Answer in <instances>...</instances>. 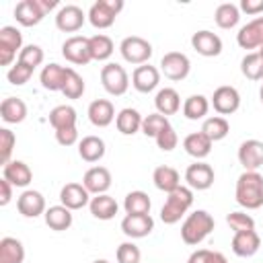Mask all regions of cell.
Returning <instances> with one entry per match:
<instances>
[{
	"mask_svg": "<svg viewBox=\"0 0 263 263\" xmlns=\"http://www.w3.org/2000/svg\"><path fill=\"white\" fill-rule=\"evenodd\" d=\"M236 203L245 210H259L263 205V177L257 171H245L236 179Z\"/></svg>",
	"mask_w": 263,
	"mask_h": 263,
	"instance_id": "1",
	"label": "cell"
},
{
	"mask_svg": "<svg viewBox=\"0 0 263 263\" xmlns=\"http://www.w3.org/2000/svg\"><path fill=\"white\" fill-rule=\"evenodd\" d=\"M212 230H214L212 214H208L205 210H195L185 218V222L181 226V238L185 245L195 247V245L203 242Z\"/></svg>",
	"mask_w": 263,
	"mask_h": 263,
	"instance_id": "2",
	"label": "cell"
},
{
	"mask_svg": "<svg viewBox=\"0 0 263 263\" xmlns=\"http://www.w3.org/2000/svg\"><path fill=\"white\" fill-rule=\"evenodd\" d=\"M193 205V189L191 187H177L175 191L166 193V201L160 208V220L164 224H177Z\"/></svg>",
	"mask_w": 263,
	"mask_h": 263,
	"instance_id": "3",
	"label": "cell"
},
{
	"mask_svg": "<svg viewBox=\"0 0 263 263\" xmlns=\"http://www.w3.org/2000/svg\"><path fill=\"white\" fill-rule=\"evenodd\" d=\"M121 10H123V0H97L90 4L86 16L95 29H109Z\"/></svg>",
	"mask_w": 263,
	"mask_h": 263,
	"instance_id": "4",
	"label": "cell"
},
{
	"mask_svg": "<svg viewBox=\"0 0 263 263\" xmlns=\"http://www.w3.org/2000/svg\"><path fill=\"white\" fill-rule=\"evenodd\" d=\"M152 51L154 49H152L150 41H146L144 37H138V35H129L119 43V53L127 64H136V66L148 64V60L152 58Z\"/></svg>",
	"mask_w": 263,
	"mask_h": 263,
	"instance_id": "5",
	"label": "cell"
},
{
	"mask_svg": "<svg viewBox=\"0 0 263 263\" xmlns=\"http://www.w3.org/2000/svg\"><path fill=\"white\" fill-rule=\"evenodd\" d=\"M101 84L109 95L121 97L129 88V76H127L123 66H119L115 62H109L101 68Z\"/></svg>",
	"mask_w": 263,
	"mask_h": 263,
	"instance_id": "6",
	"label": "cell"
},
{
	"mask_svg": "<svg viewBox=\"0 0 263 263\" xmlns=\"http://www.w3.org/2000/svg\"><path fill=\"white\" fill-rule=\"evenodd\" d=\"M23 49V35L16 27L6 25L0 29V64L10 66L12 60L16 58V51L21 53Z\"/></svg>",
	"mask_w": 263,
	"mask_h": 263,
	"instance_id": "7",
	"label": "cell"
},
{
	"mask_svg": "<svg viewBox=\"0 0 263 263\" xmlns=\"http://www.w3.org/2000/svg\"><path fill=\"white\" fill-rule=\"evenodd\" d=\"M62 55H64L70 64H76V66L88 64V62L92 60L88 37H84V35H72V37H68V39L62 43Z\"/></svg>",
	"mask_w": 263,
	"mask_h": 263,
	"instance_id": "8",
	"label": "cell"
},
{
	"mask_svg": "<svg viewBox=\"0 0 263 263\" xmlns=\"http://www.w3.org/2000/svg\"><path fill=\"white\" fill-rule=\"evenodd\" d=\"M189 70H191V62L185 53L181 51H168L162 55L160 60V72L168 78V80H185L189 76Z\"/></svg>",
	"mask_w": 263,
	"mask_h": 263,
	"instance_id": "9",
	"label": "cell"
},
{
	"mask_svg": "<svg viewBox=\"0 0 263 263\" xmlns=\"http://www.w3.org/2000/svg\"><path fill=\"white\" fill-rule=\"evenodd\" d=\"M47 10L41 0H21L14 6V18L23 27H35L45 18Z\"/></svg>",
	"mask_w": 263,
	"mask_h": 263,
	"instance_id": "10",
	"label": "cell"
},
{
	"mask_svg": "<svg viewBox=\"0 0 263 263\" xmlns=\"http://www.w3.org/2000/svg\"><path fill=\"white\" fill-rule=\"evenodd\" d=\"M214 179H216L214 168H212L208 162H203V160H195V162L189 164L187 171H185V181H187V185H189L191 189H197V191L210 189V187L214 185Z\"/></svg>",
	"mask_w": 263,
	"mask_h": 263,
	"instance_id": "11",
	"label": "cell"
},
{
	"mask_svg": "<svg viewBox=\"0 0 263 263\" xmlns=\"http://www.w3.org/2000/svg\"><path fill=\"white\" fill-rule=\"evenodd\" d=\"M210 105H212L220 115H232V113L238 111V107H240V95H238V90H236L234 86L224 84V86H218V88L214 90Z\"/></svg>",
	"mask_w": 263,
	"mask_h": 263,
	"instance_id": "12",
	"label": "cell"
},
{
	"mask_svg": "<svg viewBox=\"0 0 263 263\" xmlns=\"http://www.w3.org/2000/svg\"><path fill=\"white\" fill-rule=\"evenodd\" d=\"M84 21H86V14L76 4H66L55 14V27L60 31H64V33H76V31H80L82 25H84Z\"/></svg>",
	"mask_w": 263,
	"mask_h": 263,
	"instance_id": "13",
	"label": "cell"
},
{
	"mask_svg": "<svg viewBox=\"0 0 263 263\" xmlns=\"http://www.w3.org/2000/svg\"><path fill=\"white\" fill-rule=\"evenodd\" d=\"M238 162L245 171H257L263 166V142L261 140H245L238 146Z\"/></svg>",
	"mask_w": 263,
	"mask_h": 263,
	"instance_id": "14",
	"label": "cell"
},
{
	"mask_svg": "<svg viewBox=\"0 0 263 263\" xmlns=\"http://www.w3.org/2000/svg\"><path fill=\"white\" fill-rule=\"evenodd\" d=\"M236 43L242 49H259L263 45V16H257L242 25L236 33Z\"/></svg>",
	"mask_w": 263,
	"mask_h": 263,
	"instance_id": "15",
	"label": "cell"
},
{
	"mask_svg": "<svg viewBox=\"0 0 263 263\" xmlns=\"http://www.w3.org/2000/svg\"><path fill=\"white\" fill-rule=\"evenodd\" d=\"M191 47H193L199 55H203V58H216V55L222 53V39H220L216 33H212V31H208V29H201V31L193 33V37H191Z\"/></svg>",
	"mask_w": 263,
	"mask_h": 263,
	"instance_id": "16",
	"label": "cell"
},
{
	"mask_svg": "<svg viewBox=\"0 0 263 263\" xmlns=\"http://www.w3.org/2000/svg\"><path fill=\"white\" fill-rule=\"evenodd\" d=\"M60 201L62 205H66L68 210H82L84 205L90 203V193L86 191V187L82 183H66L60 189Z\"/></svg>",
	"mask_w": 263,
	"mask_h": 263,
	"instance_id": "17",
	"label": "cell"
},
{
	"mask_svg": "<svg viewBox=\"0 0 263 263\" xmlns=\"http://www.w3.org/2000/svg\"><path fill=\"white\" fill-rule=\"evenodd\" d=\"M16 210L25 218H37L45 214V197L35 189H25L16 199Z\"/></svg>",
	"mask_w": 263,
	"mask_h": 263,
	"instance_id": "18",
	"label": "cell"
},
{
	"mask_svg": "<svg viewBox=\"0 0 263 263\" xmlns=\"http://www.w3.org/2000/svg\"><path fill=\"white\" fill-rule=\"evenodd\" d=\"M111 173L107 166H90L84 177H82V185L86 187V191L90 195H101L107 193V189L111 187Z\"/></svg>",
	"mask_w": 263,
	"mask_h": 263,
	"instance_id": "19",
	"label": "cell"
},
{
	"mask_svg": "<svg viewBox=\"0 0 263 263\" xmlns=\"http://www.w3.org/2000/svg\"><path fill=\"white\" fill-rule=\"evenodd\" d=\"M160 82V70L150 66V64H142L134 70L132 74V86L138 90V92H152Z\"/></svg>",
	"mask_w": 263,
	"mask_h": 263,
	"instance_id": "20",
	"label": "cell"
},
{
	"mask_svg": "<svg viewBox=\"0 0 263 263\" xmlns=\"http://www.w3.org/2000/svg\"><path fill=\"white\" fill-rule=\"evenodd\" d=\"M121 230L127 238H144L154 230V220L150 214H142V216L125 214V218L121 220Z\"/></svg>",
	"mask_w": 263,
	"mask_h": 263,
	"instance_id": "21",
	"label": "cell"
},
{
	"mask_svg": "<svg viewBox=\"0 0 263 263\" xmlns=\"http://www.w3.org/2000/svg\"><path fill=\"white\" fill-rule=\"evenodd\" d=\"M88 121L95 125V127H107L113 123V119L117 117L115 115V107L111 101L107 99H95L90 105H88Z\"/></svg>",
	"mask_w": 263,
	"mask_h": 263,
	"instance_id": "22",
	"label": "cell"
},
{
	"mask_svg": "<svg viewBox=\"0 0 263 263\" xmlns=\"http://www.w3.org/2000/svg\"><path fill=\"white\" fill-rule=\"evenodd\" d=\"M2 179H6L12 187H27L33 181V171L23 160H10L2 166Z\"/></svg>",
	"mask_w": 263,
	"mask_h": 263,
	"instance_id": "23",
	"label": "cell"
},
{
	"mask_svg": "<svg viewBox=\"0 0 263 263\" xmlns=\"http://www.w3.org/2000/svg\"><path fill=\"white\" fill-rule=\"evenodd\" d=\"M68 72L70 68L68 66H60V64H47L43 66L41 74H39V80H41V86L45 90H60L64 88L66 80H68Z\"/></svg>",
	"mask_w": 263,
	"mask_h": 263,
	"instance_id": "24",
	"label": "cell"
},
{
	"mask_svg": "<svg viewBox=\"0 0 263 263\" xmlns=\"http://www.w3.org/2000/svg\"><path fill=\"white\" fill-rule=\"evenodd\" d=\"M230 247H232V253L236 257H253L261 247V238H259V234L255 230L234 232Z\"/></svg>",
	"mask_w": 263,
	"mask_h": 263,
	"instance_id": "25",
	"label": "cell"
},
{
	"mask_svg": "<svg viewBox=\"0 0 263 263\" xmlns=\"http://www.w3.org/2000/svg\"><path fill=\"white\" fill-rule=\"evenodd\" d=\"M154 107H156V113L168 117V115H175L179 109H181V97L175 88L171 86H164L156 92L154 97Z\"/></svg>",
	"mask_w": 263,
	"mask_h": 263,
	"instance_id": "26",
	"label": "cell"
},
{
	"mask_svg": "<svg viewBox=\"0 0 263 263\" xmlns=\"http://www.w3.org/2000/svg\"><path fill=\"white\" fill-rule=\"evenodd\" d=\"M212 140L203 134V132H193L183 140V148L189 156H193L195 160H203L210 152H212Z\"/></svg>",
	"mask_w": 263,
	"mask_h": 263,
	"instance_id": "27",
	"label": "cell"
},
{
	"mask_svg": "<svg viewBox=\"0 0 263 263\" xmlns=\"http://www.w3.org/2000/svg\"><path fill=\"white\" fill-rule=\"evenodd\" d=\"M142 119H144V117L140 115L138 109L125 107V109H121V111L117 113L115 125H117L119 134H123V136H134V134L142 132Z\"/></svg>",
	"mask_w": 263,
	"mask_h": 263,
	"instance_id": "28",
	"label": "cell"
},
{
	"mask_svg": "<svg viewBox=\"0 0 263 263\" xmlns=\"http://www.w3.org/2000/svg\"><path fill=\"white\" fill-rule=\"evenodd\" d=\"M105 152H107L105 142L99 136H84L78 142V154L84 162H99L105 156Z\"/></svg>",
	"mask_w": 263,
	"mask_h": 263,
	"instance_id": "29",
	"label": "cell"
},
{
	"mask_svg": "<svg viewBox=\"0 0 263 263\" xmlns=\"http://www.w3.org/2000/svg\"><path fill=\"white\" fill-rule=\"evenodd\" d=\"M152 181H154V187L160 189V191H164V193H171V191H175L177 187H181V177H179V173H177L173 166H168V164L156 166L154 173H152Z\"/></svg>",
	"mask_w": 263,
	"mask_h": 263,
	"instance_id": "30",
	"label": "cell"
},
{
	"mask_svg": "<svg viewBox=\"0 0 263 263\" xmlns=\"http://www.w3.org/2000/svg\"><path fill=\"white\" fill-rule=\"evenodd\" d=\"M43 218H45V224L51 228V230H55V232H62V230H68L70 226H72V222H74V218H72V210H68L66 205H51V208H47L45 210V214H43Z\"/></svg>",
	"mask_w": 263,
	"mask_h": 263,
	"instance_id": "31",
	"label": "cell"
},
{
	"mask_svg": "<svg viewBox=\"0 0 263 263\" xmlns=\"http://www.w3.org/2000/svg\"><path fill=\"white\" fill-rule=\"evenodd\" d=\"M88 210H90V214H92L97 220H111V218H115L119 205H117V201H115L111 195L101 193V195L90 197Z\"/></svg>",
	"mask_w": 263,
	"mask_h": 263,
	"instance_id": "32",
	"label": "cell"
},
{
	"mask_svg": "<svg viewBox=\"0 0 263 263\" xmlns=\"http://www.w3.org/2000/svg\"><path fill=\"white\" fill-rule=\"evenodd\" d=\"M0 117L6 123H21L27 117V105L18 97H6L0 103Z\"/></svg>",
	"mask_w": 263,
	"mask_h": 263,
	"instance_id": "33",
	"label": "cell"
},
{
	"mask_svg": "<svg viewBox=\"0 0 263 263\" xmlns=\"http://www.w3.org/2000/svg\"><path fill=\"white\" fill-rule=\"evenodd\" d=\"M25 247L14 236H4L0 240V263H23Z\"/></svg>",
	"mask_w": 263,
	"mask_h": 263,
	"instance_id": "34",
	"label": "cell"
},
{
	"mask_svg": "<svg viewBox=\"0 0 263 263\" xmlns=\"http://www.w3.org/2000/svg\"><path fill=\"white\" fill-rule=\"evenodd\" d=\"M76 109L70 105H58L49 111V123L51 127L58 129H66V127H76Z\"/></svg>",
	"mask_w": 263,
	"mask_h": 263,
	"instance_id": "35",
	"label": "cell"
},
{
	"mask_svg": "<svg viewBox=\"0 0 263 263\" xmlns=\"http://www.w3.org/2000/svg\"><path fill=\"white\" fill-rule=\"evenodd\" d=\"M199 132H203L212 142H220V140H224V138L228 136L230 123H228L226 117H222V115H212V117H205V119H203Z\"/></svg>",
	"mask_w": 263,
	"mask_h": 263,
	"instance_id": "36",
	"label": "cell"
},
{
	"mask_svg": "<svg viewBox=\"0 0 263 263\" xmlns=\"http://www.w3.org/2000/svg\"><path fill=\"white\" fill-rule=\"evenodd\" d=\"M152 201L148 197V193L144 191H129L123 199V210L129 216H142V214H150Z\"/></svg>",
	"mask_w": 263,
	"mask_h": 263,
	"instance_id": "37",
	"label": "cell"
},
{
	"mask_svg": "<svg viewBox=\"0 0 263 263\" xmlns=\"http://www.w3.org/2000/svg\"><path fill=\"white\" fill-rule=\"evenodd\" d=\"M210 111V101L208 97L203 95H191L185 99L183 103V115L189 119V121H197V119H203Z\"/></svg>",
	"mask_w": 263,
	"mask_h": 263,
	"instance_id": "38",
	"label": "cell"
},
{
	"mask_svg": "<svg viewBox=\"0 0 263 263\" xmlns=\"http://www.w3.org/2000/svg\"><path fill=\"white\" fill-rule=\"evenodd\" d=\"M214 21H216V25H218L220 29H234V27L238 25V21H240V10H238L236 4L224 2V4H220V6L216 8Z\"/></svg>",
	"mask_w": 263,
	"mask_h": 263,
	"instance_id": "39",
	"label": "cell"
},
{
	"mask_svg": "<svg viewBox=\"0 0 263 263\" xmlns=\"http://www.w3.org/2000/svg\"><path fill=\"white\" fill-rule=\"evenodd\" d=\"M88 43H90V55H92V60L105 62V60H109L113 55L115 45H113L111 37H107L103 33H97V35L88 37Z\"/></svg>",
	"mask_w": 263,
	"mask_h": 263,
	"instance_id": "40",
	"label": "cell"
},
{
	"mask_svg": "<svg viewBox=\"0 0 263 263\" xmlns=\"http://www.w3.org/2000/svg\"><path fill=\"white\" fill-rule=\"evenodd\" d=\"M240 72L249 80H263V58L257 51H251L240 62Z\"/></svg>",
	"mask_w": 263,
	"mask_h": 263,
	"instance_id": "41",
	"label": "cell"
},
{
	"mask_svg": "<svg viewBox=\"0 0 263 263\" xmlns=\"http://www.w3.org/2000/svg\"><path fill=\"white\" fill-rule=\"evenodd\" d=\"M168 117L160 115V113H148L142 119V134L148 138H156L164 127H168Z\"/></svg>",
	"mask_w": 263,
	"mask_h": 263,
	"instance_id": "42",
	"label": "cell"
},
{
	"mask_svg": "<svg viewBox=\"0 0 263 263\" xmlns=\"http://www.w3.org/2000/svg\"><path fill=\"white\" fill-rule=\"evenodd\" d=\"M84 88H86L84 78H82L74 68H70L68 80H66V84H64V88H62V95H64L66 99H80V97L84 95Z\"/></svg>",
	"mask_w": 263,
	"mask_h": 263,
	"instance_id": "43",
	"label": "cell"
},
{
	"mask_svg": "<svg viewBox=\"0 0 263 263\" xmlns=\"http://www.w3.org/2000/svg\"><path fill=\"white\" fill-rule=\"evenodd\" d=\"M226 224L230 226V230L234 232H247V230H255V220L253 216L245 214V212H230L226 216Z\"/></svg>",
	"mask_w": 263,
	"mask_h": 263,
	"instance_id": "44",
	"label": "cell"
},
{
	"mask_svg": "<svg viewBox=\"0 0 263 263\" xmlns=\"http://www.w3.org/2000/svg\"><path fill=\"white\" fill-rule=\"evenodd\" d=\"M33 70H35V68H31V66H27V64H23V62L16 60V64L10 66V70L6 72V78H8L10 84L23 86V84L29 82V78L33 76Z\"/></svg>",
	"mask_w": 263,
	"mask_h": 263,
	"instance_id": "45",
	"label": "cell"
},
{
	"mask_svg": "<svg viewBox=\"0 0 263 263\" xmlns=\"http://www.w3.org/2000/svg\"><path fill=\"white\" fill-rule=\"evenodd\" d=\"M115 257H117V263H140L142 261V251L132 240H125L117 247Z\"/></svg>",
	"mask_w": 263,
	"mask_h": 263,
	"instance_id": "46",
	"label": "cell"
},
{
	"mask_svg": "<svg viewBox=\"0 0 263 263\" xmlns=\"http://www.w3.org/2000/svg\"><path fill=\"white\" fill-rule=\"evenodd\" d=\"M43 49L39 47V45H35V43H31V45H25L23 49H21V53H18V62H23V64H27V66H31V68H37V66H41L43 64Z\"/></svg>",
	"mask_w": 263,
	"mask_h": 263,
	"instance_id": "47",
	"label": "cell"
},
{
	"mask_svg": "<svg viewBox=\"0 0 263 263\" xmlns=\"http://www.w3.org/2000/svg\"><path fill=\"white\" fill-rule=\"evenodd\" d=\"M14 144H16V136L8 127H2L0 129V158H2V164L10 162V154L14 150Z\"/></svg>",
	"mask_w": 263,
	"mask_h": 263,
	"instance_id": "48",
	"label": "cell"
},
{
	"mask_svg": "<svg viewBox=\"0 0 263 263\" xmlns=\"http://www.w3.org/2000/svg\"><path fill=\"white\" fill-rule=\"evenodd\" d=\"M154 140H156V146H158L162 152H171V150H175L177 144H179V136H177V132H175L173 125L164 127Z\"/></svg>",
	"mask_w": 263,
	"mask_h": 263,
	"instance_id": "49",
	"label": "cell"
},
{
	"mask_svg": "<svg viewBox=\"0 0 263 263\" xmlns=\"http://www.w3.org/2000/svg\"><path fill=\"white\" fill-rule=\"evenodd\" d=\"M55 140L60 146H74L78 142V129L76 127H66L55 132Z\"/></svg>",
	"mask_w": 263,
	"mask_h": 263,
	"instance_id": "50",
	"label": "cell"
},
{
	"mask_svg": "<svg viewBox=\"0 0 263 263\" xmlns=\"http://www.w3.org/2000/svg\"><path fill=\"white\" fill-rule=\"evenodd\" d=\"M238 10H242V12L251 14V16H255V14L263 12V0H240Z\"/></svg>",
	"mask_w": 263,
	"mask_h": 263,
	"instance_id": "51",
	"label": "cell"
},
{
	"mask_svg": "<svg viewBox=\"0 0 263 263\" xmlns=\"http://www.w3.org/2000/svg\"><path fill=\"white\" fill-rule=\"evenodd\" d=\"M212 257H214V251L210 249H197L189 255L187 263H212Z\"/></svg>",
	"mask_w": 263,
	"mask_h": 263,
	"instance_id": "52",
	"label": "cell"
},
{
	"mask_svg": "<svg viewBox=\"0 0 263 263\" xmlns=\"http://www.w3.org/2000/svg\"><path fill=\"white\" fill-rule=\"evenodd\" d=\"M12 199V185L6 179H0V205H8Z\"/></svg>",
	"mask_w": 263,
	"mask_h": 263,
	"instance_id": "53",
	"label": "cell"
},
{
	"mask_svg": "<svg viewBox=\"0 0 263 263\" xmlns=\"http://www.w3.org/2000/svg\"><path fill=\"white\" fill-rule=\"evenodd\" d=\"M212 263H228V259L222 255V253H218V251H214V257H212Z\"/></svg>",
	"mask_w": 263,
	"mask_h": 263,
	"instance_id": "54",
	"label": "cell"
},
{
	"mask_svg": "<svg viewBox=\"0 0 263 263\" xmlns=\"http://www.w3.org/2000/svg\"><path fill=\"white\" fill-rule=\"evenodd\" d=\"M259 99H261V103H263V84H261V88H259Z\"/></svg>",
	"mask_w": 263,
	"mask_h": 263,
	"instance_id": "55",
	"label": "cell"
},
{
	"mask_svg": "<svg viewBox=\"0 0 263 263\" xmlns=\"http://www.w3.org/2000/svg\"><path fill=\"white\" fill-rule=\"evenodd\" d=\"M92 263H109L107 259H97V261H92Z\"/></svg>",
	"mask_w": 263,
	"mask_h": 263,
	"instance_id": "56",
	"label": "cell"
},
{
	"mask_svg": "<svg viewBox=\"0 0 263 263\" xmlns=\"http://www.w3.org/2000/svg\"><path fill=\"white\" fill-rule=\"evenodd\" d=\"M257 53H259V55H261V58H263V45H261V47H259V51H257Z\"/></svg>",
	"mask_w": 263,
	"mask_h": 263,
	"instance_id": "57",
	"label": "cell"
}]
</instances>
